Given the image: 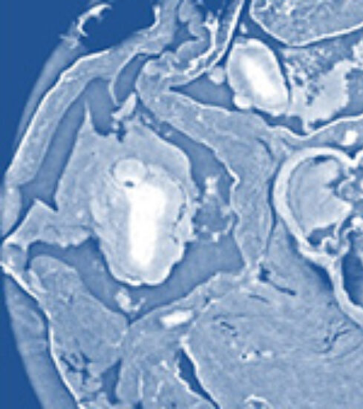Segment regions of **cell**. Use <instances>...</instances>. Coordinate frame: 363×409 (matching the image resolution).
<instances>
[{
	"label": "cell",
	"mask_w": 363,
	"mask_h": 409,
	"mask_svg": "<svg viewBox=\"0 0 363 409\" xmlns=\"http://www.w3.org/2000/svg\"><path fill=\"white\" fill-rule=\"evenodd\" d=\"M3 197L4 228L9 229L17 219L22 206L21 197L15 186H7Z\"/></svg>",
	"instance_id": "6da1fadb"
}]
</instances>
